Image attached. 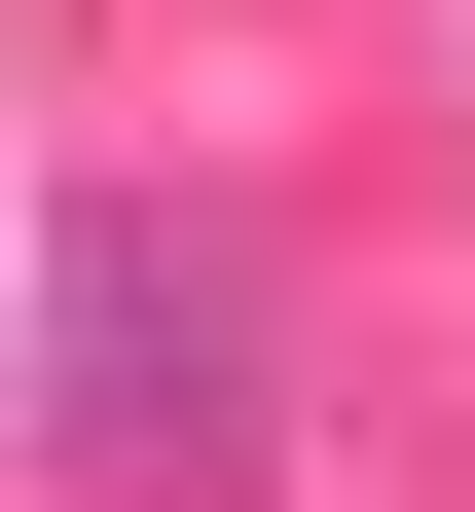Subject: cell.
<instances>
[{"label": "cell", "instance_id": "obj_1", "mask_svg": "<svg viewBox=\"0 0 475 512\" xmlns=\"http://www.w3.org/2000/svg\"><path fill=\"white\" fill-rule=\"evenodd\" d=\"M0 403H37L74 512H256V476H293V403H256V220L110 183V220L37 256V330H0Z\"/></svg>", "mask_w": 475, "mask_h": 512}]
</instances>
